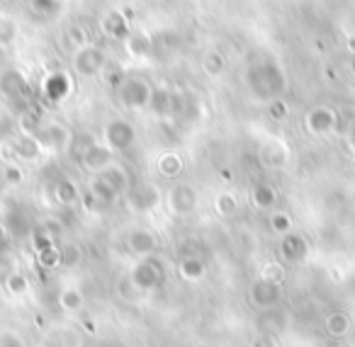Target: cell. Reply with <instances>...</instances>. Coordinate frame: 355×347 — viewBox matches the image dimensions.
I'll return each instance as SVG.
<instances>
[{
  "label": "cell",
  "mask_w": 355,
  "mask_h": 347,
  "mask_svg": "<svg viewBox=\"0 0 355 347\" xmlns=\"http://www.w3.org/2000/svg\"><path fill=\"white\" fill-rule=\"evenodd\" d=\"M268 224H270V231L275 235H285V233H290V231H295V221H292V216L287 214V211H282V209L270 211V219H268Z\"/></svg>",
  "instance_id": "obj_35"
},
{
  "label": "cell",
  "mask_w": 355,
  "mask_h": 347,
  "mask_svg": "<svg viewBox=\"0 0 355 347\" xmlns=\"http://www.w3.org/2000/svg\"><path fill=\"white\" fill-rule=\"evenodd\" d=\"M324 73H326V78H329V80H338V71H336V69H331V66H326V71H324Z\"/></svg>",
  "instance_id": "obj_47"
},
{
  "label": "cell",
  "mask_w": 355,
  "mask_h": 347,
  "mask_svg": "<svg viewBox=\"0 0 355 347\" xmlns=\"http://www.w3.org/2000/svg\"><path fill=\"white\" fill-rule=\"evenodd\" d=\"M42 114L37 112V109H22L20 114V134H32V136H37V132L42 129Z\"/></svg>",
  "instance_id": "obj_36"
},
{
  "label": "cell",
  "mask_w": 355,
  "mask_h": 347,
  "mask_svg": "<svg viewBox=\"0 0 355 347\" xmlns=\"http://www.w3.org/2000/svg\"><path fill=\"white\" fill-rule=\"evenodd\" d=\"M88 195L95 199V204H98V209H107V206H112L114 202H117V192L112 190V187L107 185V182L103 180V177L95 175L93 180H90L88 185Z\"/></svg>",
  "instance_id": "obj_24"
},
{
  "label": "cell",
  "mask_w": 355,
  "mask_h": 347,
  "mask_svg": "<svg viewBox=\"0 0 355 347\" xmlns=\"http://www.w3.org/2000/svg\"><path fill=\"white\" fill-rule=\"evenodd\" d=\"M261 279L266 282H275V284H285L287 282V267L282 260H268L261 267Z\"/></svg>",
  "instance_id": "obj_34"
},
{
  "label": "cell",
  "mask_w": 355,
  "mask_h": 347,
  "mask_svg": "<svg viewBox=\"0 0 355 347\" xmlns=\"http://www.w3.org/2000/svg\"><path fill=\"white\" fill-rule=\"evenodd\" d=\"M12 153H15L17 163H40L46 156V148L42 146V141L32 134H20L17 139L10 141Z\"/></svg>",
  "instance_id": "obj_15"
},
{
  "label": "cell",
  "mask_w": 355,
  "mask_h": 347,
  "mask_svg": "<svg viewBox=\"0 0 355 347\" xmlns=\"http://www.w3.org/2000/svg\"><path fill=\"white\" fill-rule=\"evenodd\" d=\"M3 180L10 187L22 185V182H25V170H22L20 163H8V166H3Z\"/></svg>",
  "instance_id": "obj_40"
},
{
  "label": "cell",
  "mask_w": 355,
  "mask_h": 347,
  "mask_svg": "<svg viewBox=\"0 0 355 347\" xmlns=\"http://www.w3.org/2000/svg\"><path fill=\"white\" fill-rule=\"evenodd\" d=\"M122 78H124V73L119 69H112L107 75H105V80H107V85H112V88H117L119 83H122Z\"/></svg>",
  "instance_id": "obj_45"
},
{
  "label": "cell",
  "mask_w": 355,
  "mask_h": 347,
  "mask_svg": "<svg viewBox=\"0 0 355 347\" xmlns=\"http://www.w3.org/2000/svg\"><path fill=\"white\" fill-rule=\"evenodd\" d=\"M280 347H306V345H302V342H285V345H280Z\"/></svg>",
  "instance_id": "obj_49"
},
{
  "label": "cell",
  "mask_w": 355,
  "mask_h": 347,
  "mask_svg": "<svg viewBox=\"0 0 355 347\" xmlns=\"http://www.w3.org/2000/svg\"><path fill=\"white\" fill-rule=\"evenodd\" d=\"M127 248H129V253L137 255V258H148V255L156 253L158 238H156V233L148 229H134V231H129V235H127Z\"/></svg>",
  "instance_id": "obj_16"
},
{
  "label": "cell",
  "mask_w": 355,
  "mask_h": 347,
  "mask_svg": "<svg viewBox=\"0 0 355 347\" xmlns=\"http://www.w3.org/2000/svg\"><path fill=\"white\" fill-rule=\"evenodd\" d=\"M348 49L350 54H355V37H348Z\"/></svg>",
  "instance_id": "obj_48"
},
{
  "label": "cell",
  "mask_w": 355,
  "mask_h": 347,
  "mask_svg": "<svg viewBox=\"0 0 355 347\" xmlns=\"http://www.w3.org/2000/svg\"><path fill=\"white\" fill-rule=\"evenodd\" d=\"M0 95L8 100H30L32 88L27 78L17 69H8L0 73Z\"/></svg>",
  "instance_id": "obj_13"
},
{
  "label": "cell",
  "mask_w": 355,
  "mask_h": 347,
  "mask_svg": "<svg viewBox=\"0 0 355 347\" xmlns=\"http://www.w3.org/2000/svg\"><path fill=\"white\" fill-rule=\"evenodd\" d=\"M324 330H326V335L334 337V340H343V337H348L350 330H353V318L345 311H334L324 318Z\"/></svg>",
  "instance_id": "obj_20"
},
{
  "label": "cell",
  "mask_w": 355,
  "mask_h": 347,
  "mask_svg": "<svg viewBox=\"0 0 355 347\" xmlns=\"http://www.w3.org/2000/svg\"><path fill=\"white\" fill-rule=\"evenodd\" d=\"M80 260H83V253L76 243L61 245V267H78Z\"/></svg>",
  "instance_id": "obj_38"
},
{
  "label": "cell",
  "mask_w": 355,
  "mask_h": 347,
  "mask_svg": "<svg viewBox=\"0 0 355 347\" xmlns=\"http://www.w3.org/2000/svg\"><path fill=\"white\" fill-rule=\"evenodd\" d=\"M212 209L219 219H234L239 214V197L234 192H219L212 202Z\"/></svg>",
  "instance_id": "obj_28"
},
{
  "label": "cell",
  "mask_w": 355,
  "mask_h": 347,
  "mask_svg": "<svg viewBox=\"0 0 355 347\" xmlns=\"http://www.w3.org/2000/svg\"><path fill=\"white\" fill-rule=\"evenodd\" d=\"M205 274H207V265H205V260L198 258V255H185V258L178 263V277L183 279V282L198 284L205 279Z\"/></svg>",
  "instance_id": "obj_19"
},
{
  "label": "cell",
  "mask_w": 355,
  "mask_h": 347,
  "mask_svg": "<svg viewBox=\"0 0 355 347\" xmlns=\"http://www.w3.org/2000/svg\"><path fill=\"white\" fill-rule=\"evenodd\" d=\"M20 37V25L10 12H0V49L15 44V39Z\"/></svg>",
  "instance_id": "obj_31"
},
{
  "label": "cell",
  "mask_w": 355,
  "mask_h": 347,
  "mask_svg": "<svg viewBox=\"0 0 355 347\" xmlns=\"http://www.w3.org/2000/svg\"><path fill=\"white\" fill-rule=\"evenodd\" d=\"M37 139L42 141V146L46 148V153H64L71 146L73 136L71 129L61 122H42V129L37 132Z\"/></svg>",
  "instance_id": "obj_9"
},
{
  "label": "cell",
  "mask_w": 355,
  "mask_h": 347,
  "mask_svg": "<svg viewBox=\"0 0 355 347\" xmlns=\"http://www.w3.org/2000/svg\"><path fill=\"white\" fill-rule=\"evenodd\" d=\"M153 168H156V172L163 180H178L185 170V161L178 151H163L161 156L156 158Z\"/></svg>",
  "instance_id": "obj_17"
},
{
  "label": "cell",
  "mask_w": 355,
  "mask_h": 347,
  "mask_svg": "<svg viewBox=\"0 0 355 347\" xmlns=\"http://www.w3.org/2000/svg\"><path fill=\"white\" fill-rule=\"evenodd\" d=\"M66 37H69V42L76 46V49H78V46L90 44V32H88V27L80 25V22L71 25V27H69V32H66Z\"/></svg>",
  "instance_id": "obj_39"
},
{
  "label": "cell",
  "mask_w": 355,
  "mask_h": 347,
  "mask_svg": "<svg viewBox=\"0 0 355 347\" xmlns=\"http://www.w3.org/2000/svg\"><path fill=\"white\" fill-rule=\"evenodd\" d=\"M163 279H166V272H163V263L158 258H153V255H148V258H139V263L132 267V272H129V282H132V287L137 289V292H156L158 287L163 284Z\"/></svg>",
  "instance_id": "obj_3"
},
{
  "label": "cell",
  "mask_w": 355,
  "mask_h": 347,
  "mask_svg": "<svg viewBox=\"0 0 355 347\" xmlns=\"http://www.w3.org/2000/svg\"><path fill=\"white\" fill-rule=\"evenodd\" d=\"M54 245H56V238H51V235L40 226V229L35 231V235H32V248H35V253L49 250V248H54Z\"/></svg>",
  "instance_id": "obj_42"
},
{
  "label": "cell",
  "mask_w": 355,
  "mask_h": 347,
  "mask_svg": "<svg viewBox=\"0 0 355 347\" xmlns=\"http://www.w3.org/2000/svg\"><path fill=\"white\" fill-rule=\"evenodd\" d=\"M338 122L340 114L334 107H326V105H316L304 114V129L311 136H329L338 129Z\"/></svg>",
  "instance_id": "obj_7"
},
{
  "label": "cell",
  "mask_w": 355,
  "mask_h": 347,
  "mask_svg": "<svg viewBox=\"0 0 355 347\" xmlns=\"http://www.w3.org/2000/svg\"><path fill=\"white\" fill-rule=\"evenodd\" d=\"M112 163H117V153H114L110 146H105L103 141L88 143V146L80 151V166H83L88 172H93V175L103 172L105 168H110Z\"/></svg>",
  "instance_id": "obj_10"
},
{
  "label": "cell",
  "mask_w": 355,
  "mask_h": 347,
  "mask_svg": "<svg viewBox=\"0 0 355 347\" xmlns=\"http://www.w3.org/2000/svg\"><path fill=\"white\" fill-rule=\"evenodd\" d=\"M8 238H10V233H8V226L0 221V245H6Z\"/></svg>",
  "instance_id": "obj_46"
},
{
  "label": "cell",
  "mask_w": 355,
  "mask_h": 347,
  "mask_svg": "<svg viewBox=\"0 0 355 347\" xmlns=\"http://www.w3.org/2000/svg\"><path fill=\"white\" fill-rule=\"evenodd\" d=\"M350 73H353V78H355V54H353V59H350Z\"/></svg>",
  "instance_id": "obj_50"
},
{
  "label": "cell",
  "mask_w": 355,
  "mask_h": 347,
  "mask_svg": "<svg viewBox=\"0 0 355 347\" xmlns=\"http://www.w3.org/2000/svg\"><path fill=\"white\" fill-rule=\"evenodd\" d=\"M243 80H246L248 93L261 100V103L282 98V93L287 90V75L275 61H256V64H251L246 69Z\"/></svg>",
  "instance_id": "obj_1"
},
{
  "label": "cell",
  "mask_w": 355,
  "mask_h": 347,
  "mask_svg": "<svg viewBox=\"0 0 355 347\" xmlns=\"http://www.w3.org/2000/svg\"><path fill=\"white\" fill-rule=\"evenodd\" d=\"M158 190L153 185H139L137 190L132 192V204L137 206L139 211H148L158 204Z\"/></svg>",
  "instance_id": "obj_32"
},
{
  "label": "cell",
  "mask_w": 355,
  "mask_h": 347,
  "mask_svg": "<svg viewBox=\"0 0 355 347\" xmlns=\"http://www.w3.org/2000/svg\"><path fill=\"white\" fill-rule=\"evenodd\" d=\"M248 299H251V303L258 311H270L282 301V284L266 282V279L258 277L248 289Z\"/></svg>",
  "instance_id": "obj_11"
},
{
  "label": "cell",
  "mask_w": 355,
  "mask_h": 347,
  "mask_svg": "<svg viewBox=\"0 0 355 347\" xmlns=\"http://www.w3.org/2000/svg\"><path fill=\"white\" fill-rule=\"evenodd\" d=\"M103 143L112 148L114 153H124L137 143V129L127 119H110L103 127Z\"/></svg>",
  "instance_id": "obj_5"
},
{
  "label": "cell",
  "mask_w": 355,
  "mask_h": 347,
  "mask_svg": "<svg viewBox=\"0 0 355 347\" xmlns=\"http://www.w3.org/2000/svg\"><path fill=\"white\" fill-rule=\"evenodd\" d=\"M280 260L287 265H300L304 263L306 258H309V240L304 238L302 233H297V231H290V233L280 235Z\"/></svg>",
  "instance_id": "obj_12"
},
{
  "label": "cell",
  "mask_w": 355,
  "mask_h": 347,
  "mask_svg": "<svg viewBox=\"0 0 355 347\" xmlns=\"http://www.w3.org/2000/svg\"><path fill=\"white\" fill-rule=\"evenodd\" d=\"M64 8V0H30V10L42 20H51Z\"/></svg>",
  "instance_id": "obj_33"
},
{
  "label": "cell",
  "mask_w": 355,
  "mask_h": 347,
  "mask_svg": "<svg viewBox=\"0 0 355 347\" xmlns=\"http://www.w3.org/2000/svg\"><path fill=\"white\" fill-rule=\"evenodd\" d=\"M42 229H44L46 233L51 235V238H59V235H61V231H64V226H61V221L49 219V221H44V224H42Z\"/></svg>",
  "instance_id": "obj_44"
},
{
  "label": "cell",
  "mask_w": 355,
  "mask_h": 347,
  "mask_svg": "<svg viewBox=\"0 0 355 347\" xmlns=\"http://www.w3.org/2000/svg\"><path fill=\"white\" fill-rule=\"evenodd\" d=\"M248 347H280V342H277L275 335H258L248 342Z\"/></svg>",
  "instance_id": "obj_43"
},
{
  "label": "cell",
  "mask_w": 355,
  "mask_h": 347,
  "mask_svg": "<svg viewBox=\"0 0 355 347\" xmlns=\"http://www.w3.org/2000/svg\"><path fill=\"white\" fill-rule=\"evenodd\" d=\"M71 90H73V80H71V75L61 69L46 73L40 85L42 98H44L49 105H61L71 95Z\"/></svg>",
  "instance_id": "obj_8"
},
{
  "label": "cell",
  "mask_w": 355,
  "mask_h": 347,
  "mask_svg": "<svg viewBox=\"0 0 355 347\" xmlns=\"http://www.w3.org/2000/svg\"><path fill=\"white\" fill-rule=\"evenodd\" d=\"M353 166H355V151H353Z\"/></svg>",
  "instance_id": "obj_51"
},
{
  "label": "cell",
  "mask_w": 355,
  "mask_h": 347,
  "mask_svg": "<svg viewBox=\"0 0 355 347\" xmlns=\"http://www.w3.org/2000/svg\"><path fill=\"white\" fill-rule=\"evenodd\" d=\"M100 30H103L105 37H110V39H127L129 37V22L124 15H119V12H107V15L100 20Z\"/></svg>",
  "instance_id": "obj_23"
},
{
  "label": "cell",
  "mask_w": 355,
  "mask_h": 347,
  "mask_svg": "<svg viewBox=\"0 0 355 347\" xmlns=\"http://www.w3.org/2000/svg\"><path fill=\"white\" fill-rule=\"evenodd\" d=\"M200 66H202V73L207 75V78H219V75H224V71H227V56L217 49H209L207 54L202 56Z\"/></svg>",
  "instance_id": "obj_29"
},
{
  "label": "cell",
  "mask_w": 355,
  "mask_h": 347,
  "mask_svg": "<svg viewBox=\"0 0 355 347\" xmlns=\"http://www.w3.org/2000/svg\"><path fill=\"white\" fill-rule=\"evenodd\" d=\"M268 117L275 119V122H285V119L290 117V105L282 98L270 100V103H268Z\"/></svg>",
  "instance_id": "obj_41"
},
{
  "label": "cell",
  "mask_w": 355,
  "mask_h": 347,
  "mask_svg": "<svg viewBox=\"0 0 355 347\" xmlns=\"http://www.w3.org/2000/svg\"><path fill=\"white\" fill-rule=\"evenodd\" d=\"M166 204L173 216H190L200 206V192L190 182H175L168 190Z\"/></svg>",
  "instance_id": "obj_4"
},
{
  "label": "cell",
  "mask_w": 355,
  "mask_h": 347,
  "mask_svg": "<svg viewBox=\"0 0 355 347\" xmlns=\"http://www.w3.org/2000/svg\"><path fill=\"white\" fill-rule=\"evenodd\" d=\"M251 204L256 206V209H275L277 204V190L272 185H268V182H258L256 187L251 190Z\"/></svg>",
  "instance_id": "obj_27"
},
{
  "label": "cell",
  "mask_w": 355,
  "mask_h": 347,
  "mask_svg": "<svg viewBox=\"0 0 355 347\" xmlns=\"http://www.w3.org/2000/svg\"><path fill=\"white\" fill-rule=\"evenodd\" d=\"M98 177H103L117 195H124V192H129V187H132V177H129L127 168H124L122 163H112V166L105 168L103 172H98Z\"/></svg>",
  "instance_id": "obj_21"
},
{
  "label": "cell",
  "mask_w": 355,
  "mask_h": 347,
  "mask_svg": "<svg viewBox=\"0 0 355 347\" xmlns=\"http://www.w3.org/2000/svg\"><path fill=\"white\" fill-rule=\"evenodd\" d=\"M171 107H173V88H168V85H156V88L151 90L148 109H151L156 117L171 119Z\"/></svg>",
  "instance_id": "obj_22"
},
{
  "label": "cell",
  "mask_w": 355,
  "mask_h": 347,
  "mask_svg": "<svg viewBox=\"0 0 355 347\" xmlns=\"http://www.w3.org/2000/svg\"><path fill=\"white\" fill-rule=\"evenodd\" d=\"M85 306V296L83 292H80L78 287H64L59 292V308L64 313H69V316H76V313H80Z\"/></svg>",
  "instance_id": "obj_25"
},
{
  "label": "cell",
  "mask_w": 355,
  "mask_h": 347,
  "mask_svg": "<svg viewBox=\"0 0 355 347\" xmlns=\"http://www.w3.org/2000/svg\"><path fill=\"white\" fill-rule=\"evenodd\" d=\"M37 265H40L42 269H56V267H61V248H59V245H54V248L37 253Z\"/></svg>",
  "instance_id": "obj_37"
},
{
  "label": "cell",
  "mask_w": 355,
  "mask_h": 347,
  "mask_svg": "<svg viewBox=\"0 0 355 347\" xmlns=\"http://www.w3.org/2000/svg\"><path fill=\"white\" fill-rule=\"evenodd\" d=\"M3 3H6V0H0V6H3Z\"/></svg>",
  "instance_id": "obj_52"
},
{
  "label": "cell",
  "mask_w": 355,
  "mask_h": 347,
  "mask_svg": "<svg viewBox=\"0 0 355 347\" xmlns=\"http://www.w3.org/2000/svg\"><path fill=\"white\" fill-rule=\"evenodd\" d=\"M3 287H6V292L10 294L12 299H22L30 292V277H27L25 272H20V269H12V272H8L6 279H3Z\"/></svg>",
  "instance_id": "obj_30"
},
{
  "label": "cell",
  "mask_w": 355,
  "mask_h": 347,
  "mask_svg": "<svg viewBox=\"0 0 355 347\" xmlns=\"http://www.w3.org/2000/svg\"><path fill=\"white\" fill-rule=\"evenodd\" d=\"M71 66H73V73L80 75V78H95V75H100L105 69V51L100 49L98 44L78 46V49L73 51Z\"/></svg>",
  "instance_id": "obj_6"
},
{
  "label": "cell",
  "mask_w": 355,
  "mask_h": 347,
  "mask_svg": "<svg viewBox=\"0 0 355 347\" xmlns=\"http://www.w3.org/2000/svg\"><path fill=\"white\" fill-rule=\"evenodd\" d=\"M124 51L134 61H148L156 54V39L146 30H132L124 39Z\"/></svg>",
  "instance_id": "obj_14"
},
{
  "label": "cell",
  "mask_w": 355,
  "mask_h": 347,
  "mask_svg": "<svg viewBox=\"0 0 355 347\" xmlns=\"http://www.w3.org/2000/svg\"><path fill=\"white\" fill-rule=\"evenodd\" d=\"M80 190H78V185H76L71 177H61V180H56V185H54V199L59 202L61 206H73V204H78L80 202Z\"/></svg>",
  "instance_id": "obj_26"
},
{
  "label": "cell",
  "mask_w": 355,
  "mask_h": 347,
  "mask_svg": "<svg viewBox=\"0 0 355 347\" xmlns=\"http://www.w3.org/2000/svg\"><path fill=\"white\" fill-rule=\"evenodd\" d=\"M117 98L122 103V107H127L129 112H144L148 109V100H151V83L144 75H124L122 83L117 85Z\"/></svg>",
  "instance_id": "obj_2"
},
{
  "label": "cell",
  "mask_w": 355,
  "mask_h": 347,
  "mask_svg": "<svg viewBox=\"0 0 355 347\" xmlns=\"http://www.w3.org/2000/svg\"><path fill=\"white\" fill-rule=\"evenodd\" d=\"M261 161L268 168H285L290 161V148L280 141V139H270V141L263 143L261 148Z\"/></svg>",
  "instance_id": "obj_18"
}]
</instances>
